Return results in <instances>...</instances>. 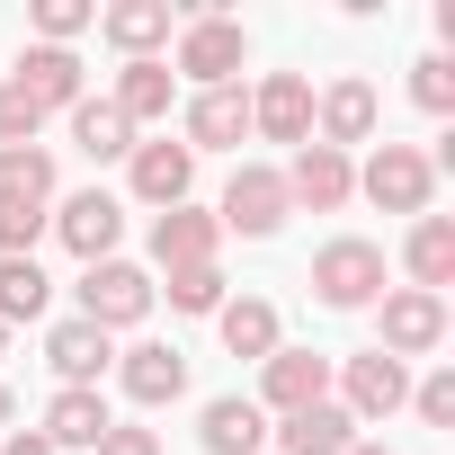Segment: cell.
Wrapping results in <instances>:
<instances>
[{
    "instance_id": "cell-11",
    "label": "cell",
    "mask_w": 455,
    "mask_h": 455,
    "mask_svg": "<svg viewBox=\"0 0 455 455\" xmlns=\"http://www.w3.org/2000/svg\"><path fill=\"white\" fill-rule=\"evenodd\" d=\"M10 81L36 99V116H54V108L72 116V108L90 99V90H81V54H72V45H19V72H10Z\"/></svg>"
},
{
    "instance_id": "cell-12",
    "label": "cell",
    "mask_w": 455,
    "mask_h": 455,
    "mask_svg": "<svg viewBox=\"0 0 455 455\" xmlns=\"http://www.w3.org/2000/svg\"><path fill=\"white\" fill-rule=\"evenodd\" d=\"M251 134L268 143H313V81L304 72H268L251 90Z\"/></svg>"
},
{
    "instance_id": "cell-6",
    "label": "cell",
    "mask_w": 455,
    "mask_h": 455,
    "mask_svg": "<svg viewBox=\"0 0 455 455\" xmlns=\"http://www.w3.org/2000/svg\"><path fill=\"white\" fill-rule=\"evenodd\" d=\"M286 214H295V205H286V179L259 170V161H242L233 188H223V205H214V223H223V233H242V242H268Z\"/></svg>"
},
{
    "instance_id": "cell-33",
    "label": "cell",
    "mask_w": 455,
    "mask_h": 455,
    "mask_svg": "<svg viewBox=\"0 0 455 455\" xmlns=\"http://www.w3.org/2000/svg\"><path fill=\"white\" fill-rule=\"evenodd\" d=\"M36 233H45L36 205H0V259H36Z\"/></svg>"
},
{
    "instance_id": "cell-27",
    "label": "cell",
    "mask_w": 455,
    "mask_h": 455,
    "mask_svg": "<svg viewBox=\"0 0 455 455\" xmlns=\"http://www.w3.org/2000/svg\"><path fill=\"white\" fill-rule=\"evenodd\" d=\"M72 143H81L90 161H125V152H134V125H125L108 99H81V108H72Z\"/></svg>"
},
{
    "instance_id": "cell-19",
    "label": "cell",
    "mask_w": 455,
    "mask_h": 455,
    "mask_svg": "<svg viewBox=\"0 0 455 455\" xmlns=\"http://www.w3.org/2000/svg\"><path fill=\"white\" fill-rule=\"evenodd\" d=\"M196 437H205V455H259L268 446V411L251 393H214L205 419H196Z\"/></svg>"
},
{
    "instance_id": "cell-21",
    "label": "cell",
    "mask_w": 455,
    "mask_h": 455,
    "mask_svg": "<svg viewBox=\"0 0 455 455\" xmlns=\"http://www.w3.org/2000/svg\"><path fill=\"white\" fill-rule=\"evenodd\" d=\"M277 455H348L357 446V419L339 402H313V411H286V428H268Z\"/></svg>"
},
{
    "instance_id": "cell-8",
    "label": "cell",
    "mask_w": 455,
    "mask_h": 455,
    "mask_svg": "<svg viewBox=\"0 0 455 455\" xmlns=\"http://www.w3.org/2000/svg\"><path fill=\"white\" fill-rule=\"evenodd\" d=\"M45 223H54V242H63V251H72V259L90 268V259H116V233H125V205H116L108 188H81V196H63V205H54Z\"/></svg>"
},
{
    "instance_id": "cell-16",
    "label": "cell",
    "mask_w": 455,
    "mask_h": 455,
    "mask_svg": "<svg viewBox=\"0 0 455 455\" xmlns=\"http://www.w3.org/2000/svg\"><path fill=\"white\" fill-rule=\"evenodd\" d=\"M214 251H223V223H214L205 205L152 214V259H161V277H170V268H196V259H214Z\"/></svg>"
},
{
    "instance_id": "cell-13",
    "label": "cell",
    "mask_w": 455,
    "mask_h": 455,
    "mask_svg": "<svg viewBox=\"0 0 455 455\" xmlns=\"http://www.w3.org/2000/svg\"><path fill=\"white\" fill-rule=\"evenodd\" d=\"M116 384H125V402L161 411V402H179V393H188V357H179L170 339H134V348L116 357Z\"/></svg>"
},
{
    "instance_id": "cell-10",
    "label": "cell",
    "mask_w": 455,
    "mask_h": 455,
    "mask_svg": "<svg viewBox=\"0 0 455 455\" xmlns=\"http://www.w3.org/2000/svg\"><path fill=\"white\" fill-rule=\"evenodd\" d=\"M313 402H331V357L322 348H277V357H259V411H313Z\"/></svg>"
},
{
    "instance_id": "cell-3",
    "label": "cell",
    "mask_w": 455,
    "mask_h": 455,
    "mask_svg": "<svg viewBox=\"0 0 455 455\" xmlns=\"http://www.w3.org/2000/svg\"><path fill=\"white\" fill-rule=\"evenodd\" d=\"M437 339H446V295H419V286H384V295H375V348H384V357L411 366V357H428Z\"/></svg>"
},
{
    "instance_id": "cell-28",
    "label": "cell",
    "mask_w": 455,
    "mask_h": 455,
    "mask_svg": "<svg viewBox=\"0 0 455 455\" xmlns=\"http://www.w3.org/2000/svg\"><path fill=\"white\" fill-rule=\"evenodd\" d=\"M45 295H54V277L36 259H0V322H36Z\"/></svg>"
},
{
    "instance_id": "cell-2",
    "label": "cell",
    "mask_w": 455,
    "mask_h": 455,
    "mask_svg": "<svg viewBox=\"0 0 455 455\" xmlns=\"http://www.w3.org/2000/svg\"><path fill=\"white\" fill-rule=\"evenodd\" d=\"M152 295H161V286H152L134 259H90V268H81V322H99L108 339L134 331V322L152 313Z\"/></svg>"
},
{
    "instance_id": "cell-32",
    "label": "cell",
    "mask_w": 455,
    "mask_h": 455,
    "mask_svg": "<svg viewBox=\"0 0 455 455\" xmlns=\"http://www.w3.org/2000/svg\"><path fill=\"white\" fill-rule=\"evenodd\" d=\"M36 125H45L36 99H28L19 81H0V152H10V143H36Z\"/></svg>"
},
{
    "instance_id": "cell-35",
    "label": "cell",
    "mask_w": 455,
    "mask_h": 455,
    "mask_svg": "<svg viewBox=\"0 0 455 455\" xmlns=\"http://www.w3.org/2000/svg\"><path fill=\"white\" fill-rule=\"evenodd\" d=\"M90 455H161V437H152V428H134V419H116V428H108Z\"/></svg>"
},
{
    "instance_id": "cell-26",
    "label": "cell",
    "mask_w": 455,
    "mask_h": 455,
    "mask_svg": "<svg viewBox=\"0 0 455 455\" xmlns=\"http://www.w3.org/2000/svg\"><path fill=\"white\" fill-rule=\"evenodd\" d=\"M0 205H54V152L45 143H10L0 152Z\"/></svg>"
},
{
    "instance_id": "cell-5",
    "label": "cell",
    "mask_w": 455,
    "mask_h": 455,
    "mask_svg": "<svg viewBox=\"0 0 455 455\" xmlns=\"http://www.w3.org/2000/svg\"><path fill=\"white\" fill-rule=\"evenodd\" d=\"M357 188H366L384 214H428V196H437V161H428L419 143H375V161L357 170Z\"/></svg>"
},
{
    "instance_id": "cell-18",
    "label": "cell",
    "mask_w": 455,
    "mask_h": 455,
    "mask_svg": "<svg viewBox=\"0 0 455 455\" xmlns=\"http://www.w3.org/2000/svg\"><path fill=\"white\" fill-rule=\"evenodd\" d=\"M242 134H251V90H242V81L188 99V152H233Z\"/></svg>"
},
{
    "instance_id": "cell-20",
    "label": "cell",
    "mask_w": 455,
    "mask_h": 455,
    "mask_svg": "<svg viewBox=\"0 0 455 455\" xmlns=\"http://www.w3.org/2000/svg\"><path fill=\"white\" fill-rule=\"evenodd\" d=\"M108 357H116V339H108L99 322H81V313H72V322H54V339H45V366H54L63 384H99V375H108Z\"/></svg>"
},
{
    "instance_id": "cell-17",
    "label": "cell",
    "mask_w": 455,
    "mask_h": 455,
    "mask_svg": "<svg viewBox=\"0 0 455 455\" xmlns=\"http://www.w3.org/2000/svg\"><path fill=\"white\" fill-rule=\"evenodd\" d=\"M313 143H331V152L375 143V90H366V81H331V90L313 99Z\"/></svg>"
},
{
    "instance_id": "cell-25",
    "label": "cell",
    "mask_w": 455,
    "mask_h": 455,
    "mask_svg": "<svg viewBox=\"0 0 455 455\" xmlns=\"http://www.w3.org/2000/svg\"><path fill=\"white\" fill-rule=\"evenodd\" d=\"M170 99H179V72L152 54V63H125V72H116V99H108V108H116L125 125H161Z\"/></svg>"
},
{
    "instance_id": "cell-1",
    "label": "cell",
    "mask_w": 455,
    "mask_h": 455,
    "mask_svg": "<svg viewBox=\"0 0 455 455\" xmlns=\"http://www.w3.org/2000/svg\"><path fill=\"white\" fill-rule=\"evenodd\" d=\"M313 295L331 304V313H375V295H384V251L375 242H322V259H313Z\"/></svg>"
},
{
    "instance_id": "cell-29",
    "label": "cell",
    "mask_w": 455,
    "mask_h": 455,
    "mask_svg": "<svg viewBox=\"0 0 455 455\" xmlns=\"http://www.w3.org/2000/svg\"><path fill=\"white\" fill-rule=\"evenodd\" d=\"M170 313H223V268H214V259L170 268Z\"/></svg>"
},
{
    "instance_id": "cell-37",
    "label": "cell",
    "mask_w": 455,
    "mask_h": 455,
    "mask_svg": "<svg viewBox=\"0 0 455 455\" xmlns=\"http://www.w3.org/2000/svg\"><path fill=\"white\" fill-rule=\"evenodd\" d=\"M10 411H19V393H10V384H0V428H10Z\"/></svg>"
},
{
    "instance_id": "cell-4",
    "label": "cell",
    "mask_w": 455,
    "mask_h": 455,
    "mask_svg": "<svg viewBox=\"0 0 455 455\" xmlns=\"http://www.w3.org/2000/svg\"><path fill=\"white\" fill-rule=\"evenodd\" d=\"M242 63H251V36H242V19H214V10H196V19L179 28V72H188L196 90H233V81H242Z\"/></svg>"
},
{
    "instance_id": "cell-9",
    "label": "cell",
    "mask_w": 455,
    "mask_h": 455,
    "mask_svg": "<svg viewBox=\"0 0 455 455\" xmlns=\"http://www.w3.org/2000/svg\"><path fill=\"white\" fill-rule=\"evenodd\" d=\"M277 179H286V205H313V214H339L357 196V161L331 152V143H295V161Z\"/></svg>"
},
{
    "instance_id": "cell-31",
    "label": "cell",
    "mask_w": 455,
    "mask_h": 455,
    "mask_svg": "<svg viewBox=\"0 0 455 455\" xmlns=\"http://www.w3.org/2000/svg\"><path fill=\"white\" fill-rule=\"evenodd\" d=\"M90 19H99L90 0H36V45H72Z\"/></svg>"
},
{
    "instance_id": "cell-7",
    "label": "cell",
    "mask_w": 455,
    "mask_h": 455,
    "mask_svg": "<svg viewBox=\"0 0 455 455\" xmlns=\"http://www.w3.org/2000/svg\"><path fill=\"white\" fill-rule=\"evenodd\" d=\"M411 402V366L402 357H384V348H366V357H348L339 366V411L357 419V428H375V419H393Z\"/></svg>"
},
{
    "instance_id": "cell-24",
    "label": "cell",
    "mask_w": 455,
    "mask_h": 455,
    "mask_svg": "<svg viewBox=\"0 0 455 455\" xmlns=\"http://www.w3.org/2000/svg\"><path fill=\"white\" fill-rule=\"evenodd\" d=\"M402 268H411L419 295H446V286H455V223H446V214H419V223H411Z\"/></svg>"
},
{
    "instance_id": "cell-15",
    "label": "cell",
    "mask_w": 455,
    "mask_h": 455,
    "mask_svg": "<svg viewBox=\"0 0 455 455\" xmlns=\"http://www.w3.org/2000/svg\"><path fill=\"white\" fill-rule=\"evenodd\" d=\"M108 428H116V411H108V393H99V384H63V393L45 402V428H36V437H45V446L63 455V446H99Z\"/></svg>"
},
{
    "instance_id": "cell-14",
    "label": "cell",
    "mask_w": 455,
    "mask_h": 455,
    "mask_svg": "<svg viewBox=\"0 0 455 455\" xmlns=\"http://www.w3.org/2000/svg\"><path fill=\"white\" fill-rule=\"evenodd\" d=\"M125 170H134V196L161 205V214L188 205V188H196V152H188V143H134Z\"/></svg>"
},
{
    "instance_id": "cell-34",
    "label": "cell",
    "mask_w": 455,
    "mask_h": 455,
    "mask_svg": "<svg viewBox=\"0 0 455 455\" xmlns=\"http://www.w3.org/2000/svg\"><path fill=\"white\" fill-rule=\"evenodd\" d=\"M411 411H419L428 428H446V419H455V375H446V366H428V375L411 384Z\"/></svg>"
},
{
    "instance_id": "cell-39",
    "label": "cell",
    "mask_w": 455,
    "mask_h": 455,
    "mask_svg": "<svg viewBox=\"0 0 455 455\" xmlns=\"http://www.w3.org/2000/svg\"><path fill=\"white\" fill-rule=\"evenodd\" d=\"M0 357H10V322H0Z\"/></svg>"
},
{
    "instance_id": "cell-23",
    "label": "cell",
    "mask_w": 455,
    "mask_h": 455,
    "mask_svg": "<svg viewBox=\"0 0 455 455\" xmlns=\"http://www.w3.org/2000/svg\"><path fill=\"white\" fill-rule=\"evenodd\" d=\"M214 331H223V348H233V357H251V366L286 348V339H277V304H268V295H223Z\"/></svg>"
},
{
    "instance_id": "cell-36",
    "label": "cell",
    "mask_w": 455,
    "mask_h": 455,
    "mask_svg": "<svg viewBox=\"0 0 455 455\" xmlns=\"http://www.w3.org/2000/svg\"><path fill=\"white\" fill-rule=\"evenodd\" d=\"M0 455H54V446H45L36 428H19V437H10V446H0Z\"/></svg>"
},
{
    "instance_id": "cell-38",
    "label": "cell",
    "mask_w": 455,
    "mask_h": 455,
    "mask_svg": "<svg viewBox=\"0 0 455 455\" xmlns=\"http://www.w3.org/2000/svg\"><path fill=\"white\" fill-rule=\"evenodd\" d=\"M348 455H393V446H366V437H357V446H348Z\"/></svg>"
},
{
    "instance_id": "cell-30",
    "label": "cell",
    "mask_w": 455,
    "mask_h": 455,
    "mask_svg": "<svg viewBox=\"0 0 455 455\" xmlns=\"http://www.w3.org/2000/svg\"><path fill=\"white\" fill-rule=\"evenodd\" d=\"M411 99H419L428 116H455V63H446V54H419V63H411Z\"/></svg>"
},
{
    "instance_id": "cell-22",
    "label": "cell",
    "mask_w": 455,
    "mask_h": 455,
    "mask_svg": "<svg viewBox=\"0 0 455 455\" xmlns=\"http://www.w3.org/2000/svg\"><path fill=\"white\" fill-rule=\"evenodd\" d=\"M99 36L125 63H152V45H170V0H116V10H99Z\"/></svg>"
}]
</instances>
